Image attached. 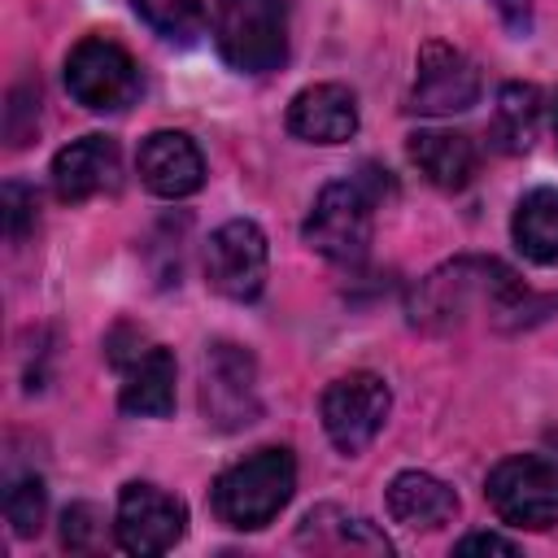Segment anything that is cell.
<instances>
[{
  "label": "cell",
  "instance_id": "obj_12",
  "mask_svg": "<svg viewBox=\"0 0 558 558\" xmlns=\"http://www.w3.org/2000/svg\"><path fill=\"white\" fill-rule=\"evenodd\" d=\"M109 357L122 366V410L140 414V418H166L174 410V357L161 344H148L144 336H135V344L109 349Z\"/></svg>",
  "mask_w": 558,
  "mask_h": 558
},
{
  "label": "cell",
  "instance_id": "obj_21",
  "mask_svg": "<svg viewBox=\"0 0 558 558\" xmlns=\"http://www.w3.org/2000/svg\"><path fill=\"white\" fill-rule=\"evenodd\" d=\"M131 4H135V13H140L157 35H166V39H174V44L196 39L201 26H205V4H201V0H131Z\"/></svg>",
  "mask_w": 558,
  "mask_h": 558
},
{
  "label": "cell",
  "instance_id": "obj_7",
  "mask_svg": "<svg viewBox=\"0 0 558 558\" xmlns=\"http://www.w3.org/2000/svg\"><path fill=\"white\" fill-rule=\"evenodd\" d=\"M388 410H392V392L375 371H349V375L331 379L323 392V405H318L327 440L349 458L362 453L379 436Z\"/></svg>",
  "mask_w": 558,
  "mask_h": 558
},
{
  "label": "cell",
  "instance_id": "obj_27",
  "mask_svg": "<svg viewBox=\"0 0 558 558\" xmlns=\"http://www.w3.org/2000/svg\"><path fill=\"white\" fill-rule=\"evenodd\" d=\"M554 140H558V105H554Z\"/></svg>",
  "mask_w": 558,
  "mask_h": 558
},
{
  "label": "cell",
  "instance_id": "obj_19",
  "mask_svg": "<svg viewBox=\"0 0 558 558\" xmlns=\"http://www.w3.org/2000/svg\"><path fill=\"white\" fill-rule=\"evenodd\" d=\"M514 244L527 262L554 266L558 262V187H536L514 209Z\"/></svg>",
  "mask_w": 558,
  "mask_h": 558
},
{
  "label": "cell",
  "instance_id": "obj_16",
  "mask_svg": "<svg viewBox=\"0 0 558 558\" xmlns=\"http://www.w3.org/2000/svg\"><path fill=\"white\" fill-rule=\"evenodd\" d=\"M405 153L418 166V174L440 192H462L480 170L475 144L458 131H414Z\"/></svg>",
  "mask_w": 558,
  "mask_h": 558
},
{
  "label": "cell",
  "instance_id": "obj_18",
  "mask_svg": "<svg viewBox=\"0 0 558 558\" xmlns=\"http://www.w3.org/2000/svg\"><path fill=\"white\" fill-rule=\"evenodd\" d=\"M296 541L301 545H314V549H331V554H388L392 545L366 523V519H357V514H344V510H336V506H318V510H310L305 514V523H301V532H296Z\"/></svg>",
  "mask_w": 558,
  "mask_h": 558
},
{
  "label": "cell",
  "instance_id": "obj_2",
  "mask_svg": "<svg viewBox=\"0 0 558 558\" xmlns=\"http://www.w3.org/2000/svg\"><path fill=\"white\" fill-rule=\"evenodd\" d=\"M292 488H296V458L283 445H266L214 480L209 506L227 527L253 532V527H266L288 506Z\"/></svg>",
  "mask_w": 558,
  "mask_h": 558
},
{
  "label": "cell",
  "instance_id": "obj_15",
  "mask_svg": "<svg viewBox=\"0 0 558 558\" xmlns=\"http://www.w3.org/2000/svg\"><path fill=\"white\" fill-rule=\"evenodd\" d=\"M288 131L305 144H344L357 131V100L340 83L301 87L288 105Z\"/></svg>",
  "mask_w": 558,
  "mask_h": 558
},
{
  "label": "cell",
  "instance_id": "obj_6",
  "mask_svg": "<svg viewBox=\"0 0 558 558\" xmlns=\"http://www.w3.org/2000/svg\"><path fill=\"white\" fill-rule=\"evenodd\" d=\"M65 92L92 113H118L140 96V70L122 44L87 35L65 57Z\"/></svg>",
  "mask_w": 558,
  "mask_h": 558
},
{
  "label": "cell",
  "instance_id": "obj_24",
  "mask_svg": "<svg viewBox=\"0 0 558 558\" xmlns=\"http://www.w3.org/2000/svg\"><path fill=\"white\" fill-rule=\"evenodd\" d=\"M0 209H4V240L9 244H22L35 231V209H39L35 205V192L26 183L9 179L4 192H0Z\"/></svg>",
  "mask_w": 558,
  "mask_h": 558
},
{
  "label": "cell",
  "instance_id": "obj_1",
  "mask_svg": "<svg viewBox=\"0 0 558 558\" xmlns=\"http://www.w3.org/2000/svg\"><path fill=\"white\" fill-rule=\"evenodd\" d=\"M519 296H527L519 275L510 266H501L497 257H458V262L432 270L427 279H418V288L410 296V318L423 327H449L462 314H471L475 305L510 310Z\"/></svg>",
  "mask_w": 558,
  "mask_h": 558
},
{
  "label": "cell",
  "instance_id": "obj_3",
  "mask_svg": "<svg viewBox=\"0 0 558 558\" xmlns=\"http://www.w3.org/2000/svg\"><path fill=\"white\" fill-rule=\"evenodd\" d=\"M375 201L379 187L366 179H340L327 183L305 218V240L314 253L340 266H357L371 253V231H375Z\"/></svg>",
  "mask_w": 558,
  "mask_h": 558
},
{
  "label": "cell",
  "instance_id": "obj_23",
  "mask_svg": "<svg viewBox=\"0 0 558 558\" xmlns=\"http://www.w3.org/2000/svg\"><path fill=\"white\" fill-rule=\"evenodd\" d=\"M100 536H105V514H100L92 501H74V506H65V514H61V545H65L70 554H87V549H96Z\"/></svg>",
  "mask_w": 558,
  "mask_h": 558
},
{
  "label": "cell",
  "instance_id": "obj_13",
  "mask_svg": "<svg viewBox=\"0 0 558 558\" xmlns=\"http://www.w3.org/2000/svg\"><path fill=\"white\" fill-rule=\"evenodd\" d=\"M135 166H140L144 187L153 196H166V201L192 196L205 183V157H201V148L183 131H153V135H144L140 153H135Z\"/></svg>",
  "mask_w": 558,
  "mask_h": 558
},
{
  "label": "cell",
  "instance_id": "obj_10",
  "mask_svg": "<svg viewBox=\"0 0 558 558\" xmlns=\"http://www.w3.org/2000/svg\"><path fill=\"white\" fill-rule=\"evenodd\" d=\"M266 235L248 218H231L205 240V279L231 301H253L266 288Z\"/></svg>",
  "mask_w": 558,
  "mask_h": 558
},
{
  "label": "cell",
  "instance_id": "obj_11",
  "mask_svg": "<svg viewBox=\"0 0 558 558\" xmlns=\"http://www.w3.org/2000/svg\"><path fill=\"white\" fill-rule=\"evenodd\" d=\"M480 100V70L475 61L445 44V39H427L418 48V74H414V92H410V109L427 113V118H445V113H462Z\"/></svg>",
  "mask_w": 558,
  "mask_h": 558
},
{
  "label": "cell",
  "instance_id": "obj_17",
  "mask_svg": "<svg viewBox=\"0 0 558 558\" xmlns=\"http://www.w3.org/2000/svg\"><path fill=\"white\" fill-rule=\"evenodd\" d=\"M388 514L410 532H432L458 514V497L445 480L427 471H401L388 484Z\"/></svg>",
  "mask_w": 558,
  "mask_h": 558
},
{
  "label": "cell",
  "instance_id": "obj_4",
  "mask_svg": "<svg viewBox=\"0 0 558 558\" xmlns=\"http://www.w3.org/2000/svg\"><path fill=\"white\" fill-rule=\"evenodd\" d=\"M214 44L240 74H266L288 52L283 0H209Z\"/></svg>",
  "mask_w": 558,
  "mask_h": 558
},
{
  "label": "cell",
  "instance_id": "obj_5",
  "mask_svg": "<svg viewBox=\"0 0 558 558\" xmlns=\"http://www.w3.org/2000/svg\"><path fill=\"white\" fill-rule=\"evenodd\" d=\"M484 497L501 523L545 532L558 523V466L549 458H536V453L501 458L488 471Z\"/></svg>",
  "mask_w": 558,
  "mask_h": 558
},
{
  "label": "cell",
  "instance_id": "obj_22",
  "mask_svg": "<svg viewBox=\"0 0 558 558\" xmlns=\"http://www.w3.org/2000/svg\"><path fill=\"white\" fill-rule=\"evenodd\" d=\"M44 514H48V488L39 475H22L4 488V519L13 536H39Z\"/></svg>",
  "mask_w": 558,
  "mask_h": 558
},
{
  "label": "cell",
  "instance_id": "obj_26",
  "mask_svg": "<svg viewBox=\"0 0 558 558\" xmlns=\"http://www.w3.org/2000/svg\"><path fill=\"white\" fill-rule=\"evenodd\" d=\"M493 9L501 13V22L510 26V31H527L532 26V0H493Z\"/></svg>",
  "mask_w": 558,
  "mask_h": 558
},
{
  "label": "cell",
  "instance_id": "obj_14",
  "mask_svg": "<svg viewBox=\"0 0 558 558\" xmlns=\"http://www.w3.org/2000/svg\"><path fill=\"white\" fill-rule=\"evenodd\" d=\"M118 170H122L118 140H109V135H83V140L65 144L52 157V192L74 205V201L113 192L118 187Z\"/></svg>",
  "mask_w": 558,
  "mask_h": 558
},
{
  "label": "cell",
  "instance_id": "obj_25",
  "mask_svg": "<svg viewBox=\"0 0 558 558\" xmlns=\"http://www.w3.org/2000/svg\"><path fill=\"white\" fill-rule=\"evenodd\" d=\"M453 549H458V554H519V545L506 541V536H497V532H471V536H462Z\"/></svg>",
  "mask_w": 558,
  "mask_h": 558
},
{
  "label": "cell",
  "instance_id": "obj_9",
  "mask_svg": "<svg viewBox=\"0 0 558 558\" xmlns=\"http://www.w3.org/2000/svg\"><path fill=\"white\" fill-rule=\"evenodd\" d=\"M183 527H187V506L179 497H170L166 488L131 480L118 493L113 536H118V545L126 554H140V558L166 554V549H174L183 541Z\"/></svg>",
  "mask_w": 558,
  "mask_h": 558
},
{
  "label": "cell",
  "instance_id": "obj_20",
  "mask_svg": "<svg viewBox=\"0 0 558 558\" xmlns=\"http://www.w3.org/2000/svg\"><path fill=\"white\" fill-rule=\"evenodd\" d=\"M541 122V92L532 83H506L497 92V113H493V140L501 153H527L536 140Z\"/></svg>",
  "mask_w": 558,
  "mask_h": 558
},
{
  "label": "cell",
  "instance_id": "obj_8",
  "mask_svg": "<svg viewBox=\"0 0 558 558\" xmlns=\"http://www.w3.org/2000/svg\"><path fill=\"white\" fill-rule=\"evenodd\" d=\"M201 410L222 432L248 427L262 414V401H257V362H253L248 349H240L231 340L209 344L205 366H201Z\"/></svg>",
  "mask_w": 558,
  "mask_h": 558
}]
</instances>
